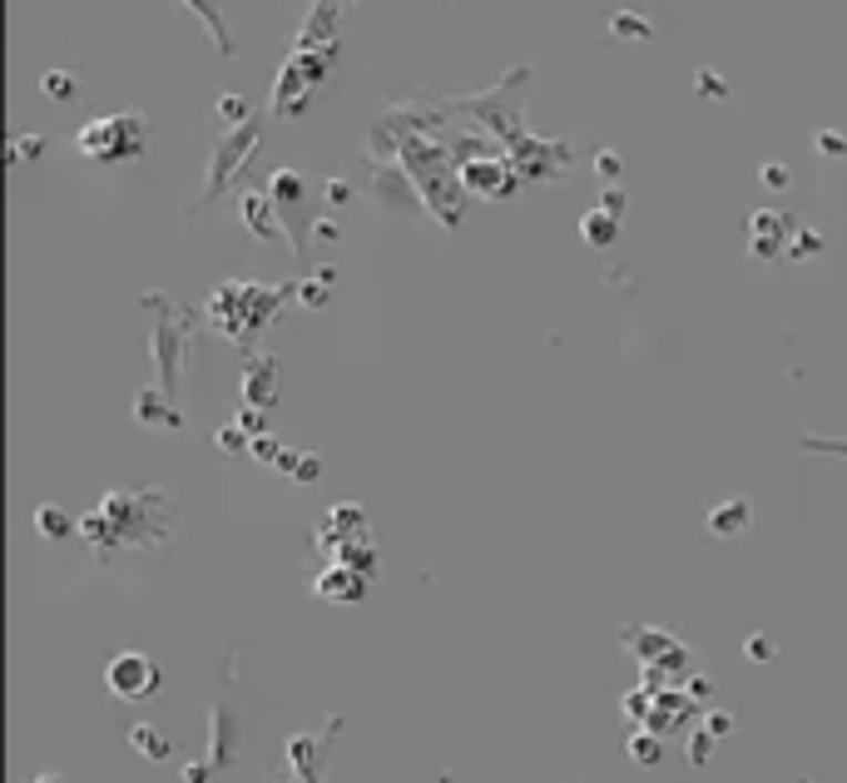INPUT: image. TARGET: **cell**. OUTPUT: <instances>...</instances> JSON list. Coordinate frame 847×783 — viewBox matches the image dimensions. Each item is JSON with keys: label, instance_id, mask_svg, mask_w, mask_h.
Masks as SVG:
<instances>
[{"label": "cell", "instance_id": "1", "mask_svg": "<svg viewBox=\"0 0 847 783\" xmlns=\"http://www.w3.org/2000/svg\"><path fill=\"white\" fill-rule=\"evenodd\" d=\"M525 90H531V65H516V70H506L491 90L461 94L457 114L466 124H476V130H486L506 154H511L521 184H545V179L565 174L575 154H570V144L540 140V134L525 130Z\"/></svg>", "mask_w": 847, "mask_h": 783}, {"label": "cell", "instance_id": "2", "mask_svg": "<svg viewBox=\"0 0 847 783\" xmlns=\"http://www.w3.org/2000/svg\"><path fill=\"white\" fill-rule=\"evenodd\" d=\"M178 531L174 501L164 486H140V491H110L100 511L80 516V536L100 550L104 560L114 550H169Z\"/></svg>", "mask_w": 847, "mask_h": 783}, {"label": "cell", "instance_id": "3", "mask_svg": "<svg viewBox=\"0 0 847 783\" xmlns=\"http://www.w3.org/2000/svg\"><path fill=\"white\" fill-rule=\"evenodd\" d=\"M288 293H298L293 283H253V278H228L214 288V298L204 303V317L214 333H224L228 343H243L248 347L253 337L263 333V327L273 323V317L283 313V303H288Z\"/></svg>", "mask_w": 847, "mask_h": 783}, {"label": "cell", "instance_id": "4", "mask_svg": "<svg viewBox=\"0 0 847 783\" xmlns=\"http://www.w3.org/2000/svg\"><path fill=\"white\" fill-rule=\"evenodd\" d=\"M144 308L154 317V367H159V392L174 397L178 392V377H184V357H188V343H194V327H198V313L174 303L169 293H144Z\"/></svg>", "mask_w": 847, "mask_h": 783}, {"label": "cell", "instance_id": "5", "mask_svg": "<svg viewBox=\"0 0 847 783\" xmlns=\"http://www.w3.org/2000/svg\"><path fill=\"white\" fill-rule=\"evenodd\" d=\"M337 55H343V45H327V50H298V45H293V55L283 60L278 80H273L268 110L278 114V120H298V114L308 110L313 94L327 84V75H333Z\"/></svg>", "mask_w": 847, "mask_h": 783}, {"label": "cell", "instance_id": "6", "mask_svg": "<svg viewBox=\"0 0 847 783\" xmlns=\"http://www.w3.org/2000/svg\"><path fill=\"white\" fill-rule=\"evenodd\" d=\"M150 144V120L140 110H120V114H100V120L80 124L75 150L90 164H130L144 154Z\"/></svg>", "mask_w": 847, "mask_h": 783}, {"label": "cell", "instance_id": "7", "mask_svg": "<svg viewBox=\"0 0 847 783\" xmlns=\"http://www.w3.org/2000/svg\"><path fill=\"white\" fill-rule=\"evenodd\" d=\"M258 140H263V120L253 114L248 124H238V130H224V140L214 144V159H208V184H204V194H198V204L188 209V218H198V214H208V209L218 204V199L233 189V179L248 169V159L253 150H258Z\"/></svg>", "mask_w": 847, "mask_h": 783}, {"label": "cell", "instance_id": "8", "mask_svg": "<svg viewBox=\"0 0 847 783\" xmlns=\"http://www.w3.org/2000/svg\"><path fill=\"white\" fill-rule=\"evenodd\" d=\"M461 184L476 199H511L521 189V174H516L511 154H481V159H466L461 164Z\"/></svg>", "mask_w": 847, "mask_h": 783}, {"label": "cell", "instance_id": "9", "mask_svg": "<svg viewBox=\"0 0 847 783\" xmlns=\"http://www.w3.org/2000/svg\"><path fill=\"white\" fill-rule=\"evenodd\" d=\"M104 684H110V694H120V700H150V694L159 690V664L150 660V654H140V650H124V654H114L110 660Z\"/></svg>", "mask_w": 847, "mask_h": 783}, {"label": "cell", "instance_id": "10", "mask_svg": "<svg viewBox=\"0 0 847 783\" xmlns=\"http://www.w3.org/2000/svg\"><path fill=\"white\" fill-rule=\"evenodd\" d=\"M793 234H798V224L788 214H778V209H754L748 214V248H754L758 263H778L793 248Z\"/></svg>", "mask_w": 847, "mask_h": 783}, {"label": "cell", "instance_id": "11", "mask_svg": "<svg viewBox=\"0 0 847 783\" xmlns=\"http://www.w3.org/2000/svg\"><path fill=\"white\" fill-rule=\"evenodd\" d=\"M238 209H243V224H248L253 238H263V243L288 238V224H283V214H278L268 189H248V194L238 199Z\"/></svg>", "mask_w": 847, "mask_h": 783}, {"label": "cell", "instance_id": "12", "mask_svg": "<svg viewBox=\"0 0 847 783\" xmlns=\"http://www.w3.org/2000/svg\"><path fill=\"white\" fill-rule=\"evenodd\" d=\"M373 189H377V199H382L387 209H401V214H417V209H427V204H421V194H417V184H411V174H407L401 164H377Z\"/></svg>", "mask_w": 847, "mask_h": 783}, {"label": "cell", "instance_id": "13", "mask_svg": "<svg viewBox=\"0 0 847 783\" xmlns=\"http://www.w3.org/2000/svg\"><path fill=\"white\" fill-rule=\"evenodd\" d=\"M243 397H248V407H268V401H278V357L268 353H248V363H243Z\"/></svg>", "mask_w": 847, "mask_h": 783}, {"label": "cell", "instance_id": "14", "mask_svg": "<svg viewBox=\"0 0 847 783\" xmlns=\"http://www.w3.org/2000/svg\"><path fill=\"white\" fill-rule=\"evenodd\" d=\"M134 417H140V427H154V431H178L184 427L174 397H164L159 387H144L140 397H134Z\"/></svg>", "mask_w": 847, "mask_h": 783}, {"label": "cell", "instance_id": "15", "mask_svg": "<svg viewBox=\"0 0 847 783\" xmlns=\"http://www.w3.org/2000/svg\"><path fill=\"white\" fill-rule=\"evenodd\" d=\"M178 6L188 10V16H198V26L208 30V40H214V50L224 60L238 55V45H233V35H228V26H224V10H218V0H178Z\"/></svg>", "mask_w": 847, "mask_h": 783}, {"label": "cell", "instance_id": "16", "mask_svg": "<svg viewBox=\"0 0 847 783\" xmlns=\"http://www.w3.org/2000/svg\"><path fill=\"white\" fill-rule=\"evenodd\" d=\"M268 194H273V204H278L283 224H293L288 214H298V209H303V199H308V184H303L298 169H278V174L268 179Z\"/></svg>", "mask_w": 847, "mask_h": 783}, {"label": "cell", "instance_id": "17", "mask_svg": "<svg viewBox=\"0 0 847 783\" xmlns=\"http://www.w3.org/2000/svg\"><path fill=\"white\" fill-rule=\"evenodd\" d=\"M748 516H754V511H748L744 496H724V501H718L714 511H708V531L724 536V541H734V536L748 526Z\"/></svg>", "mask_w": 847, "mask_h": 783}, {"label": "cell", "instance_id": "18", "mask_svg": "<svg viewBox=\"0 0 847 783\" xmlns=\"http://www.w3.org/2000/svg\"><path fill=\"white\" fill-rule=\"evenodd\" d=\"M580 238H585L590 248H610V243L620 238V218L610 214V209H590V214L580 218Z\"/></svg>", "mask_w": 847, "mask_h": 783}, {"label": "cell", "instance_id": "19", "mask_svg": "<svg viewBox=\"0 0 847 783\" xmlns=\"http://www.w3.org/2000/svg\"><path fill=\"white\" fill-rule=\"evenodd\" d=\"M347 576H353V566L327 570V576L317 580V596H327V600H357V596H363V580H347Z\"/></svg>", "mask_w": 847, "mask_h": 783}, {"label": "cell", "instance_id": "20", "mask_svg": "<svg viewBox=\"0 0 847 783\" xmlns=\"http://www.w3.org/2000/svg\"><path fill=\"white\" fill-rule=\"evenodd\" d=\"M610 35L615 40H654V26L644 16H634V10H615V16H610Z\"/></svg>", "mask_w": 847, "mask_h": 783}, {"label": "cell", "instance_id": "21", "mask_svg": "<svg viewBox=\"0 0 847 783\" xmlns=\"http://www.w3.org/2000/svg\"><path fill=\"white\" fill-rule=\"evenodd\" d=\"M35 531L50 536V541H65V536L75 531V521H70V511H60V506H40V511H35Z\"/></svg>", "mask_w": 847, "mask_h": 783}, {"label": "cell", "instance_id": "22", "mask_svg": "<svg viewBox=\"0 0 847 783\" xmlns=\"http://www.w3.org/2000/svg\"><path fill=\"white\" fill-rule=\"evenodd\" d=\"M333 278H337V268H317V278L298 283L303 308H323V303H327V283H333Z\"/></svg>", "mask_w": 847, "mask_h": 783}, {"label": "cell", "instance_id": "23", "mask_svg": "<svg viewBox=\"0 0 847 783\" xmlns=\"http://www.w3.org/2000/svg\"><path fill=\"white\" fill-rule=\"evenodd\" d=\"M798 447L813 451V457H838V461H847V437H813V431H803Z\"/></svg>", "mask_w": 847, "mask_h": 783}, {"label": "cell", "instance_id": "24", "mask_svg": "<svg viewBox=\"0 0 847 783\" xmlns=\"http://www.w3.org/2000/svg\"><path fill=\"white\" fill-rule=\"evenodd\" d=\"M218 120H224L228 130H238V124H248V120H253L248 100H243V94H218Z\"/></svg>", "mask_w": 847, "mask_h": 783}, {"label": "cell", "instance_id": "25", "mask_svg": "<svg viewBox=\"0 0 847 783\" xmlns=\"http://www.w3.org/2000/svg\"><path fill=\"white\" fill-rule=\"evenodd\" d=\"M130 744L140 749V754H150V759H164L169 754V739H159V729H150V724H140L130 734Z\"/></svg>", "mask_w": 847, "mask_h": 783}, {"label": "cell", "instance_id": "26", "mask_svg": "<svg viewBox=\"0 0 847 783\" xmlns=\"http://www.w3.org/2000/svg\"><path fill=\"white\" fill-rule=\"evenodd\" d=\"M75 90H80V80L70 75V70H50V75H45V94H50V100H70Z\"/></svg>", "mask_w": 847, "mask_h": 783}, {"label": "cell", "instance_id": "27", "mask_svg": "<svg viewBox=\"0 0 847 783\" xmlns=\"http://www.w3.org/2000/svg\"><path fill=\"white\" fill-rule=\"evenodd\" d=\"M788 253H793V258H813V253H823V234H813V228H798Z\"/></svg>", "mask_w": 847, "mask_h": 783}, {"label": "cell", "instance_id": "28", "mask_svg": "<svg viewBox=\"0 0 847 783\" xmlns=\"http://www.w3.org/2000/svg\"><path fill=\"white\" fill-rule=\"evenodd\" d=\"M694 90H698V94H714V100H724V94H728V80L714 75V70H698V75H694Z\"/></svg>", "mask_w": 847, "mask_h": 783}, {"label": "cell", "instance_id": "29", "mask_svg": "<svg viewBox=\"0 0 847 783\" xmlns=\"http://www.w3.org/2000/svg\"><path fill=\"white\" fill-rule=\"evenodd\" d=\"M818 154L847 159V134H838V130H818Z\"/></svg>", "mask_w": 847, "mask_h": 783}, {"label": "cell", "instance_id": "30", "mask_svg": "<svg viewBox=\"0 0 847 783\" xmlns=\"http://www.w3.org/2000/svg\"><path fill=\"white\" fill-rule=\"evenodd\" d=\"M35 154H45V140H40V134H25V140L10 144V164H20V159H35Z\"/></svg>", "mask_w": 847, "mask_h": 783}, {"label": "cell", "instance_id": "31", "mask_svg": "<svg viewBox=\"0 0 847 783\" xmlns=\"http://www.w3.org/2000/svg\"><path fill=\"white\" fill-rule=\"evenodd\" d=\"M293 476H298V481H317V476H323V461H317L313 451H298V457H293Z\"/></svg>", "mask_w": 847, "mask_h": 783}, {"label": "cell", "instance_id": "32", "mask_svg": "<svg viewBox=\"0 0 847 783\" xmlns=\"http://www.w3.org/2000/svg\"><path fill=\"white\" fill-rule=\"evenodd\" d=\"M595 169H600V174H605V179H620L624 159H620L615 150H600V154H595Z\"/></svg>", "mask_w": 847, "mask_h": 783}, {"label": "cell", "instance_id": "33", "mask_svg": "<svg viewBox=\"0 0 847 783\" xmlns=\"http://www.w3.org/2000/svg\"><path fill=\"white\" fill-rule=\"evenodd\" d=\"M218 447H224V451H248V437H243V431H238V421L218 431Z\"/></svg>", "mask_w": 847, "mask_h": 783}, {"label": "cell", "instance_id": "34", "mask_svg": "<svg viewBox=\"0 0 847 783\" xmlns=\"http://www.w3.org/2000/svg\"><path fill=\"white\" fill-rule=\"evenodd\" d=\"M630 754L640 759V764H654V759H660V744H654V739H630Z\"/></svg>", "mask_w": 847, "mask_h": 783}, {"label": "cell", "instance_id": "35", "mask_svg": "<svg viewBox=\"0 0 847 783\" xmlns=\"http://www.w3.org/2000/svg\"><path fill=\"white\" fill-rule=\"evenodd\" d=\"M327 199H333V204H347V199H353V184H347V179H327Z\"/></svg>", "mask_w": 847, "mask_h": 783}, {"label": "cell", "instance_id": "36", "mask_svg": "<svg viewBox=\"0 0 847 783\" xmlns=\"http://www.w3.org/2000/svg\"><path fill=\"white\" fill-rule=\"evenodd\" d=\"M764 184H768V189H783V184H788V164H764Z\"/></svg>", "mask_w": 847, "mask_h": 783}, {"label": "cell", "instance_id": "37", "mask_svg": "<svg viewBox=\"0 0 847 783\" xmlns=\"http://www.w3.org/2000/svg\"><path fill=\"white\" fill-rule=\"evenodd\" d=\"M600 209H610V214H624V189H605V199H600Z\"/></svg>", "mask_w": 847, "mask_h": 783}, {"label": "cell", "instance_id": "38", "mask_svg": "<svg viewBox=\"0 0 847 783\" xmlns=\"http://www.w3.org/2000/svg\"><path fill=\"white\" fill-rule=\"evenodd\" d=\"M744 650H748V660H773V650H768V640H764V634H754V640H748Z\"/></svg>", "mask_w": 847, "mask_h": 783}, {"label": "cell", "instance_id": "39", "mask_svg": "<svg viewBox=\"0 0 847 783\" xmlns=\"http://www.w3.org/2000/svg\"><path fill=\"white\" fill-rule=\"evenodd\" d=\"M313 234H317V238H337V234H343V228H337L333 218H313Z\"/></svg>", "mask_w": 847, "mask_h": 783}, {"label": "cell", "instance_id": "40", "mask_svg": "<svg viewBox=\"0 0 847 783\" xmlns=\"http://www.w3.org/2000/svg\"><path fill=\"white\" fill-rule=\"evenodd\" d=\"M35 783H60V779H35Z\"/></svg>", "mask_w": 847, "mask_h": 783}]
</instances>
